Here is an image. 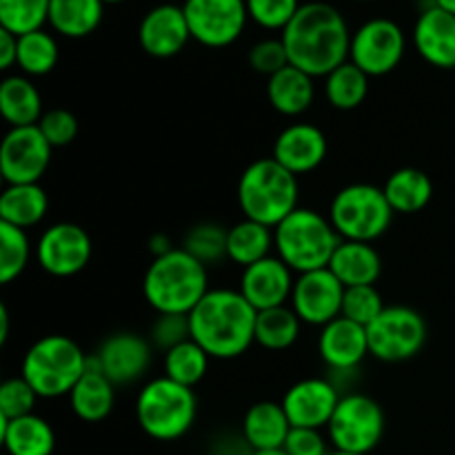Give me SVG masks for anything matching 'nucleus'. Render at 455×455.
Segmentation results:
<instances>
[{"label":"nucleus","instance_id":"f257e3e1","mask_svg":"<svg viewBox=\"0 0 455 455\" xmlns=\"http://www.w3.org/2000/svg\"><path fill=\"white\" fill-rule=\"evenodd\" d=\"M351 31L345 16L333 4L302 3L293 20L283 29L289 65L298 67L311 78H327L333 69L349 60Z\"/></svg>","mask_w":455,"mask_h":455},{"label":"nucleus","instance_id":"f03ea898","mask_svg":"<svg viewBox=\"0 0 455 455\" xmlns=\"http://www.w3.org/2000/svg\"><path fill=\"white\" fill-rule=\"evenodd\" d=\"M256 318L258 311L238 289H209L189 314L191 340L213 360L240 358L256 342Z\"/></svg>","mask_w":455,"mask_h":455},{"label":"nucleus","instance_id":"7ed1b4c3","mask_svg":"<svg viewBox=\"0 0 455 455\" xmlns=\"http://www.w3.org/2000/svg\"><path fill=\"white\" fill-rule=\"evenodd\" d=\"M142 293L158 315H189L209 293L207 265L173 247L147 267Z\"/></svg>","mask_w":455,"mask_h":455},{"label":"nucleus","instance_id":"20e7f679","mask_svg":"<svg viewBox=\"0 0 455 455\" xmlns=\"http://www.w3.org/2000/svg\"><path fill=\"white\" fill-rule=\"evenodd\" d=\"M298 176L274 158L253 160L238 180V207L247 220L275 227L300 207Z\"/></svg>","mask_w":455,"mask_h":455},{"label":"nucleus","instance_id":"39448f33","mask_svg":"<svg viewBox=\"0 0 455 455\" xmlns=\"http://www.w3.org/2000/svg\"><path fill=\"white\" fill-rule=\"evenodd\" d=\"M275 253L293 274L327 269L342 238L329 216L298 207L274 229Z\"/></svg>","mask_w":455,"mask_h":455},{"label":"nucleus","instance_id":"423d86ee","mask_svg":"<svg viewBox=\"0 0 455 455\" xmlns=\"http://www.w3.org/2000/svg\"><path fill=\"white\" fill-rule=\"evenodd\" d=\"M89 367V355L71 338L53 333L43 336L27 349L20 376L38 398L69 395Z\"/></svg>","mask_w":455,"mask_h":455},{"label":"nucleus","instance_id":"0eeeda50","mask_svg":"<svg viewBox=\"0 0 455 455\" xmlns=\"http://www.w3.org/2000/svg\"><path fill=\"white\" fill-rule=\"evenodd\" d=\"M198 418V398L189 387L163 376L149 380L136 398V420L149 438L173 443L191 431Z\"/></svg>","mask_w":455,"mask_h":455},{"label":"nucleus","instance_id":"6e6552de","mask_svg":"<svg viewBox=\"0 0 455 455\" xmlns=\"http://www.w3.org/2000/svg\"><path fill=\"white\" fill-rule=\"evenodd\" d=\"M329 220L342 240L373 244L389 231L394 209L382 187L354 182L333 196L329 204Z\"/></svg>","mask_w":455,"mask_h":455},{"label":"nucleus","instance_id":"1a4fd4ad","mask_svg":"<svg viewBox=\"0 0 455 455\" xmlns=\"http://www.w3.org/2000/svg\"><path fill=\"white\" fill-rule=\"evenodd\" d=\"M385 435V411L364 394L342 395L327 425V438L338 451L369 455Z\"/></svg>","mask_w":455,"mask_h":455},{"label":"nucleus","instance_id":"9d476101","mask_svg":"<svg viewBox=\"0 0 455 455\" xmlns=\"http://www.w3.org/2000/svg\"><path fill=\"white\" fill-rule=\"evenodd\" d=\"M367 338L373 358L382 363H404L427 345V320L411 307H385L367 327Z\"/></svg>","mask_w":455,"mask_h":455},{"label":"nucleus","instance_id":"9b49d317","mask_svg":"<svg viewBox=\"0 0 455 455\" xmlns=\"http://www.w3.org/2000/svg\"><path fill=\"white\" fill-rule=\"evenodd\" d=\"M407 52V36L391 18H371L351 36L349 60L369 78L391 74L403 62Z\"/></svg>","mask_w":455,"mask_h":455},{"label":"nucleus","instance_id":"f8f14e48","mask_svg":"<svg viewBox=\"0 0 455 455\" xmlns=\"http://www.w3.org/2000/svg\"><path fill=\"white\" fill-rule=\"evenodd\" d=\"M191 38L209 49L234 44L247 27L249 12L244 0H185Z\"/></svg>","mask_w":455,"mask_h":455},{"label":"nucleus","instance_id":"ddd939ff","mask_svg":"<svg viewBox=\"0 0 455 455\" xmlns=\"http://www.w3.org/2000/svg\"><path fill=\"white\" fill-rule=\"evenodd\" d=\"M53 147L38 129L9 127L0 145V176L7 185H34L40 182L52 163Z\"/></svg>","mask_w":455,"mask_h":455},{"label":"nucleus","instance_id":"4468645a","mask_svg":"<svg viewBox=\"0 0 455 455\" xmlns=\"http://www.w3.org/2000/svg\"><path fill=\"white\" fill-rule=\"evenodd\" d=\"M93 243L87 229L74 222H56L40 234L36 258L53 278H71L89 265Z\"/></svg>","mask_w":455,"mask_h":455},{"label":"nucleus","instance_id":"2eb2a0df","mask_svg":"<svg viewBox=\"0 0 455 455\" xmlns=\"http://www.w3.org/2000/svg\"><path fill=\"white\" fill-rule=\"evenodd\" d=\"M345 284L331 274V269H315L300 274L293 283L291 309L302 324L320 327L333 323L342 314Z\"/></svg>","mask_w":455,"mask_h":455},{"label":"nucleus","instance_id":"dca6fc26","mask_svg":"<svg viewBox=\"0 0 455 455\" xmlns=\"http://www.w3.org/2000/svg\"><path fill=\"white\" fill-rule=\"evenodd\" d=\"M89 363L100 369L116 387L133 385L151 364V345L133 331H120L107 338L100 349L89 355Z\"/></svg>","mask_w":455,"mask_h":455},{"label":"nucleus","instance_id":"f3484780","mask_svg":"<svg viewBox=\"0 0 455 455\" xmlns=\"http://www.w3.org/2000/svg\"><path fill=\"white\" fill-rule=\"evenodd\" d=\"M340 398L338 387L327 378H305L289 387L283 398V407L291 427L323 429L331 420Z\"/></svg>","mask_w":455,"mask_h":455},{"label":"nucleus","instance_id":"a211bd4d","mask_svg":"<svg viewBox=\"0 0 455 455\" xmlns=\"http://www.w3.org/2000/svg\"><path fill=\"white\" fill-rule=\"evenodd\" d=\"M189 40L191 31L182 4L180 7L172 3L156 4L142 16L138 27V43L142 52L160 60L178 56Z\"/></svg>","mask_w":455,"mask_h":455},{"label":"nucleus","instance_id":"6ab92c4d","mask_svg":"<svg viewBox=\"0 0 455 455\" xmlns=\"http://www.w3.org/2000/svg\"><path fill=\"white\" fill-rule=\"evenodd\" d=\"M327 151L329 145L323 129L309 123H293L278 133L271 158L300 178L315 172L327 158Z\"/></svg>","mask_w":455,"mask_h":455},{"label":"nucleus","instance_id":"aec40b11","mask_svg":"<svg viewBox=\"0 0 455 455\" xmlns=\"http://www.w3.org/2000/svg\"><path fill=\"white\" fill-rule=\"evenodd\" d=\"M293 283V271L278 256H269L243 269L238 291L253 309L265 311L287 305V300H291Z\"/></svg>","mask_w":455,"mask_h":455},{"label":"nucleus","instance_id":"412c9836","mask_svg":"<svg viewBox=\"0 0 455 455\" xmlns=\"http://www.w3.org/2000/svg\"><path fill=\"white\" fill-rule=\"evenodd\" d=\"M413 47L418 56L438 69H455V16L444 9H422L413 27Z\"/></svg>","mask_w":455,"mask_h":455},{"label":"nucleus","instance_id":"4be33fe9","mask_svg":"<svg viewBox=\"0 0 455 455\" xmlns=\"http://www.w3.org/2000/svg\"><path fill=\"white\" fill-rule=\"evenodd\" d=\"M318 351L333 371H354L369 355L367 327L340 315L320 329Z\"/></svg>","mask_w":455,"mask_h":455},{"label":"nucleus","instance_id":"5701e85b","mask_svg":"<svg viewBox=\"0 0 455 455\" xmlns=\"http://www.w3.org/2000/svg\"><path fill=\"white\" fill-rule=\"evenodd\" d=\"M291 429L283 403L262 400L251 404L243 418V440L251 453L283 449Z\"/></svg>","mask_w":455,"mask_h":455},{"label":"nucleus","instance_id":"b1692460","mask_svg":"<svg viewBox=\"0 0 455 455\" xmlns=\"http://www.w3.org/2000/svg\"><path fill=\"white\" fill-rule=\"evenodd\" d=\"M331 274L349 287H364V284H376L382 274V258L371 243H354V240H342L329 262Z\"/></svg>","mask_w":455,"mask_h":455},{"label":"nucleus","instance_id":"393cba45","mask_svg":"<svg viewBox=\"0 0 455 455\" xmlns=\"http://www.w3.org/2000/svg\"><path fill=\"white\" fill-rule=\"evenodd\" d=\"M267 98L280 116L296 118L309 111L315 100L314 78L298 67L287 65L283 71L267 78Z\"/></svg>","mask_w":455,"mask_h":455},{"label":"nucleus","instance_id":"a878e982","mask_svg":"<svg viewBox=\"0 0 455 455\" xmlns=\"http://www.w3.org/2000/svg\"><path fill=\"white\" fill-rule=\"evenodd\" d=\"M0 440L9 455H52L56 449L53 427L36 413L0 420Z\"/></svg>","mask_w":455,"mask_h":455},{"label":"nucleus","instance_id":"bb28decb","mask_svg":"<svg viewBox=\"0 0 455 455\" xmlns=\"http://www.w3.org/2000/svg\"><path fill=\"white\" fill-rule=\"evenodd\" d=\"M114 382L89 363L87 371L78 380V385L71 389L69 404L71 411L83 422H100L114 411L116 389Z\"/></svg>","mask_w":455,"mask_h":455},{"label":"nucleus","instance_id":"cd10ccee","mask_svg":"<svg viewBox=\"0 0 455 455\" xmlns=\"http://www.w3.org/2000/svg\"><path fill=\"white\" fill-rule=\"evenodd\" d=\"M0 114L9 127H31L43 118V96L29 76H7L0 83Z\"/></svg>","mask_w":455,"mask_h":455},{"label":"nucleus","instance_id":"c85d7f7f","mask_svg":"<svg viewBox=\"0 0 455 455\" xmlns=\"http://www.w3.org/2000/svg\"><path fill=\"white\" fill-rule=\"evenodd\" d=\"M49 198L47 191L34 182V185H7L0 194V222L18 227V229H31L40 225L47 216Z\"/></svg>","mask_w":455,"mask_h":455},{"label":"nucleus","instance_id":"c756f323","mask_svg":"<svg viewBox=\"0 0 455 455\" xmlns=\"http://www.w3.org/2000/svg\"><path fill=\"white\" fill-rule=\"evenodd\" d=\"M387 200H389L394 213H418L434 198V182L425 172L416 167H403L387 178L385 187Z\"/></svg>","mask_w":455,"mask_h":455},{"label":"nucleus","instance_id":"7c9ffc66","mask_svg":"<svg viewBox=\"0 0 455 455\" xmlns=\"http://www.w3.org/2000/svg\"><path fill=\"white\" fill-rule=\"evenodd\" d=\"M105 16L102 0H52L49 25L65 38H87Z\"/></svg>","mask_w":455,"mask_h":455},{"label":"nucleus","instance_id":"2f4dec72","mask_svg":"<svg viewBox=\"0 0 455 455\" xmlns=\"http://www.w3.org/2000/svg\"><path fill=\"white\" fill-rule=\"evenodd\" d=\"M274 249V229L260 222L244 218L227 231V258L243 269L269 258Z\"/></svg>","mask_w":455,"mask_h":455},{"label":"nucleus","instance_id":"473e14b6","mask_svg":"<svg viewBox=\"0 0 455 455\" xmlns=\"http://www.w3.org/2000/svg\"><path fill=\"white\" fill-rule=\"evenodd\" d=\"M302 320L291 307L258 311L256 318V345L267 351H287L300 338Z\"/></svg>","mask_w":455,"mask_h":455},{"label":"nucleus","instance_id":"72a5a7b5","mask_svg":"<svg viewBox=\"0 0 455 455\" xmlns=\"http://www.w3.org/2000/svg\"><path fill=\"white\" fill-rule=\"evenodd\" d=\"M369 76L360 67L347 60L324 78V98L338 111H354L367 100Z\"/></svg>","mask_w":455,"mask_h":455},{"label":"nucleus","instance_id":"f704fd0d","mask_svg":"<svg viewBox=\"0 0 455 455\" xmlns=\"http://www.w3.org/2000/svg\"><path fill=\"white\" fill-rule=\"evenodd\" d=\"M58 43L49 31L38 29L31 34L18 36V67L22 76L40 78L56 69L58 65Z\"/></svg>","mask_w":455,"mask_h":455},{"label":"nucleus","instance_id":"c9c22d12","mask_svg":"<svg viewBox=\"0 0 455 455\" xmlns=\"http://www.w3.org/2000/svg\"><path fill=\"white\" fill-rule=\"evenodd\" d=\"M209 354L189 338L173 349L164 351V376L194 389L209 371Z\"/></svg>","mask_w":455,"mask_h":455},{"label":"nucleus","instance_id":"e433bc0d","mask_svg":"<svg viewBox=\"0 0 455 455\" xmlns=\"http://www.w3.org/2000/svg\"><path fill=\"white\" fill-rule=\"evenodd\" d=\"M52 0H0V29L25 36L49 22Z\"/></svg>","mask_w":455,"mask_h":455},{"label":"nucleus","instance_id":"4c0bfd02","mask_svg":"<svg viewBox=\"0 0 455 455\" xmlns=\"http://www.w3.org/2000/svg\"><path fill=\"white\" fill-rule=\"evenodd\" d=\"M31 243L25 229L0 222V283L9 284L27 269Z\"/></svg>","mask_w":455,"mask_h":455},{"label":"nucleus","instance_id":"58836bf2","mask_svg":"<svg viewBox=\"0 0 455 455\" xmlns=\"http://www.w3.org/2000/svg\"><path fill=\"white\" fill-rule=\"evenodd\" d=\"M227 231L225 227L213 225V222H203L189 229L182 249L198 258L203 265H213L227 258Z\"/></svg>","mask_w":455,"mask_h":455},{"label":"nucleus","instance_id":"ea45409f","mask_svg":"<svg viewBox=\"0 0 455 455\" xmlns=\"http://www.w3.org/2000/svg\"><path fill=\"white\" fill-rule=\"evenodd\" d=\"M385 311L380 291L376 284H364V287L345 289V300H342V318H349L354 323L369 327L378 315Z\"/></svg>","mask_w":455,"mask_h":455},{"label":"nucleus","instance_id":"a19ab883","mask_svg":"<svg viewBox=\"0 0 455 455\" xmlns=\"http://www.w3.org/2000/svg\"><path fill=\"white\" fill-rule=\"evenodd\" d=\"M36 391L22 376L9 378L0 385V420H13L34 413Z\"/></svg>","mask_w":455,"mask_h":455},{"label":"nucleus","instance_id":"79ce46f5","mask_svg":"<svg viewBox=\"0 0 455 455\" xmlns=\"http://www.w3.org/2000/svg\"><path fill=\"white\" fill-rule=\"evenodd\" d=\"M244 3H247L249 18L258 27L271 31H283L302 7L300 0H244Z\"/></svg>","mask_w":455,"mask_h":455},{"label":"nucleus","instance_id":"37998d69","mask_svg":"<svg viewBox=\"0 0 455 455\" xmlns=\"http://www.w3.org/2000/svg\"><path fill=\"white\" fill-rule=\"evenodd\" d=\"M249 65L256 74L271 78L274 74L283 71L289 65L287 49H284L283 38H265L258 40L251 49H249Z\"/></svg>","mask_w":455,"mask_h":455},{"label":"nucleus","instance_id":"c03bdc74","mask_svg":"<svg viewBox=\"0 0 455 455\" xmlns=\"http://www.w3.org/2000/svg\"><path fill=\"white\" fill-rule=\"evenodd\" d=\"M38 129L53 149L67 147L78 136V118L69 109H49L40 118Z\"/></svg>","mask_w":455,"mask_h":455},{"label":"nucleus","instance_id":"a18cd8bd","mask_svg":"<svg viewBox=\"0 0 455 455\" xmlns=\"http://www.w3.org/2000/svg\"><path fill=\"white\" fill-rule=\"evenodd\" d=\"M189 315H158V320L151 327V340L164 351L173 349V347L189 340Z\"/></svg>","mask_w":455,"mask_h":455},{"label":"nucleus","instance_id":"49530a36","mask_svg":"<svg viewBox=\"0 0 455 455\" xmlns=\"http://www.w3.org/2000/svg\"><path fill=\"white\" fill-rule=\"evenodd\" d=\"M284 451L289 455H329V440L320 434V429H298L293 427L284 443Z\"/></svg>","mask_w":455,"mask_h":455},{"label":"nucleus","instance_id":"de8ad7c7","mask_svg":"<svg viewBox=\"0 0 455 455\" xmlns=\"http://www.w3.org/2000/svg\"><path fill=\"white\" fill-rule=\"evenodd\" d=\"M18 65V36L0 29V69L9 71Z\"/></svg>","mask_w":455,"mask_h":455},{"label":"nucleus","instance_id":"09e8293b","mask_svg":"<svg viewBox=\"0 0 455 455\" xmlns=\"http://www.w3.org/2000/svg\"><path fill=\"white\" fill-rule=\"evenodd\" d=\"M9 338V309L7 305H0V345H4Z\"/></svg>","mask_w":455,"mask_h":455},{"label":"nucleus","instance_id":"8fccbe9b","mask_svg":"<svg viewBox=\"0 0 455 455\" xmlns=\"http://www.w3.org/2000/svg\"><path fill=\"white\" fill-rule=\"evenodd\" d=\"M431 4H435V7L444 9V12L453 13V16H455V0H434Z\"/></svg>","mask_w":455,"mask_h":455},{"label":"nucleus","instance_id":"3c124183","mask_svg":"<svg viewBox=\"0 0 455 455\" xmlns=\"http://www.w3.org/2000/svg\"><path fill=\"white\" fill-rule=\"evenodd\" d=\"M251 455H289L284 449H274V451H253Z\"/></svg>","mask_w":455,"mask_h":455},{"label":"nucleus","instance_id":"603ef678","mask_svg":"<svg viewBox=\"0 0 455 455\" xmlns=\"http://www.w3.org/2000/svg\"><path fill=\"white\" fill-rule=\"evenodd\" d=\"M329 455H363V453H349V451H338V449H333Z\"/></svg>","mask_w":455,"mask_h":455},{"label":"nucleus","instance_id":"864d4df0","mask_svg":"<svg viewBox=\"0 0 455 455\" xmlns=\"http://www.w3.org/2000/svg\"><path fill=\"white\" fill-rule=\"evenodd\" d=\"M105 4H118V3H124V0H102Z\"/></svg>","mask_w":455,"mask_h":455},{"label":"nucleus","instance_id":"5fc2aeb1","mask_svg":"<svg viewBox=\"0 0 455 455\" xmlns=\"http://www.w3.org/2000/svg\"><path fill=\"white\" fill-rule=\"evenodd\" d=\"M355 3H373V0H355Z\"/></svg>","mask_w":455,"mask_h":455}]
</instances>
